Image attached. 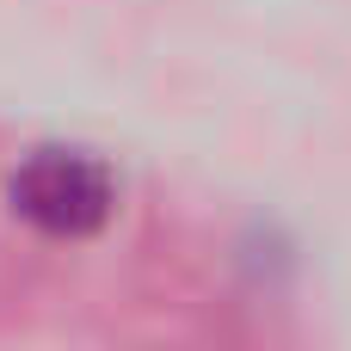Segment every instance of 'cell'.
Listing matches in <instances>:
<instances>
[{"label": "cell", "instance_id": "1", "mask_svg": "<svg viewBox=\"0 0 351 351\" xmlns=\"http://www.w3.org/2000/svg\"><path fill=\"white\" fill-rule=\"evenodd\" d=\"M6 204H12V216H25L49 241H86L111 222L117 179L80 148H37L12 167Z\"/></svg>", "mask_w": 351, "mask_h": 351}]
</instances>
